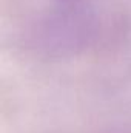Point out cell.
Here are the masks:
<instances>
[{"instance_id": "1", "label": "cell", "mask_w": 131, "mask_h": 133, "mask_svg": "<svg viewBox=\"0 0 131 133\" xmlns=\"http://www.w3.org/2000/svg\"><path fill=\"white\" fill-rule=\"evenodd\" d=\"M128 31L123 9L110 0L57 5L37 17L23 34L25 46L45 57H68L91 50H108Z\"/></svg>"}]
</instances>
